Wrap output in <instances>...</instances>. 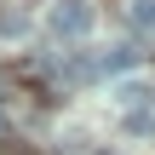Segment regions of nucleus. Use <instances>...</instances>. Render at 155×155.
<instances>
[{"instance_id": "nucleus-4", "label": "nucleus", "mask_w": 155, "mask_h": 155, "mask_svg": "<svg viewBox=\"0 0 155 155\" xmlns=\"http://www.w3.org/2000/svg\"><path fill=\"white\" fill-rule=\"evenodd\" d=\"M127 132H132V138H155V115L150 109H132V115H127Z\"/></svg>"}, {"instance_id": "nucleus-3", "label": "nucleus", "mask_w": 155, "mask_h": 155, "mask_svg": "<svg viewBox=\"0 0 155 155\" xmlns=\"http://www.w3.org/2000/svg\"><path fill=\"white\" fill-rule=\"evenodd\" d=\"M127 17H132V29L155 35V0H132V6H127Z\"/></svg>"}, {"instance_id": "nucleus-1", "label": "nucleus", "mask_w": 155, "mask_h": 155, "mask_svg": "<svg viewBox=\"0 0 155 155\" xmlns=\"http://www.w3.org/2000/svg\"><path fill=\"white\" fill-rule=\"evenodd\" d=\"M46 29H52L58 40H86V35H92V6H86V0H52Z\"/></svg>"}, {"instance_id": "nucleus-6", "label": "nucleus", "mask_w": 155, "mask_h": 155, "mask_svg": "<svg viewBox=\"0 0 155 155\" xmlns=\"http://www.w3.org/2000/svg\"><path fill=\"white\" fill-rule=\"evenodd\" d=\"M104 155H121V150H104Z\"/></svg>"}, {"instance_id": "nucleus-2", "label": "nucleus", "mask_w": 155, "mask_h": 155, "mask_svg": "<svg viewBox=\"0 0 155 155\" xmlns=\"http://www.w3.org/2000/svg\"><path fill=\"white\" fill-rule=\"evenodd\" d=\"M121 104H127V115L144 109V104H155V86L150 81H121Z\"/></svg>"}, {"instance_id": "nucleus-5", "label": "nucleus", "mask_w": 155, "mask_h": 155, "mask_svg": "<svg viewBox=\"0 0 155 155\" xmlns=\"http://www.w3.org/2000/svg\"><path fill=\"white\" fill-rule=\"evenodd\" d=\"M23 29H29L23 12H6V17H0V35H23Z\"/></svg>"}]
</instances>
